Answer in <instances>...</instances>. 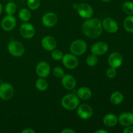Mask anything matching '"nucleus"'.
I'll return each mask as SVG.
<instances>
[{
  "mask_svg": "<svg viewBox=\"0 0 133 133\" xmlns=\"http://www.w3.org/2000/svg\"><path fill=\"white\" fill-rule=\"evenodd\" d=\"M82 31L84 35L88 38H97L102 34V23L100 19L97 18H89L83 23Z\"/></svg>",
  "mask_w": 133,
  "mask_h": 133,
  "instance_id": "1",
  "label": "nucleus"
},
{
  "mask_svg": "<svg viewBox=\"0 0 133 133\" xmlns=\"http://www.w3.org/2000/svg\"><path fill=\"white\" fill-rule=\"evenodd\" d=\"M61 104L63 108L68 110H74L79 105V98L75 94H68L62 97Z\"/></svg>",
  "mask_w": 133,
  "mask_h": 133,
  "instance_id": "2",
  "label": "nucleus"
},
{
  "mask_svg": "<svg viewBox=\"0 0 133 133\" xmlns=\"http://www.w3.org/2000/svg\"><path fill=\"white\" fill-rule=\"evenodd\" d=\"M9 53L14 57H22L25 52L23 44L16 40H11L7 45Z\"/></svg>",
  "mask_w": 133,
  "mask_h": 133,
  "instance_id": "3",
  "label": "nucleus"
},
{
  "mask_svg": "<svg viewBox=\"0 0 133 133\" xmlns=\"http://www.w3.org/2000/svg\"><path fill=\"white\" fill-rule=\"evenodd\" d=\"M71 53L75 56H81L87 50V44L84 40H76L73 42L70 47Z\"/></svg>",
  "mask_w": 133,
  "mask_h": 133,
  "instance_id": "4",
  "label": "nucleus"
},
{
  "mask_svg": "<svg viewBox=\"0 0 133 133\" xmlns=\"http://www.w3.org/2000/svg\"><path fill=\"white\" fill-rule=\"evenodd\" d=\"M14 89L12 84L4 83L0 85V98L4 101H8L13 97Z\"/></svg>",
  "mask_w": 133,
  "mask_h": 133,
  "instance_id": "5",
  "label": "nucleus"
},
{
  "mask_svg": "<svg viewBox=\"0 0 133 133\" xmlns=\"http://www.w3.org/2000/svg\"><path fill=\"white\" fill-rule=\"evenodd\" d=\"M76 10L79 15L84 19L91 18L94 14L93 8L89 4L85 3H82L77 5Z\"/></svg>",
  "mask_w": 133,
  "mask_h": 133,
  "instance_id": "6",
  "label": "nucleus"
},
{
  "mask_svg": "<svg viewBox=\"0 0 133 133\" xmlns=\"http://www.w3.org/2000/svg\"><path fill=\"white\" fill-rule=\"evenodd\" d=\"M35 28L32 24L29 23H22L19 27V33L21 36L23 38L26 39L32 38L35 35Z\"/></svg>",
  "mask_w": 133,
  "mask_h": 133,
  "instance_id": "7",
  "label": "nucleus"
},
{
  "mask_svg": "<svg viewBox=\"0 0 133 133\" xmlns=\"http://www.w3.org/2000/svg\"><path fill=\"white\" fill-rule=\"evenodd\" d=\"M62 63L64 66L68 69L73 70L77 67L79 61H78L77 56L74 55L72 53H66L64 55L62 58Z\"/></svg>",
  "mask_w": 133,
  "mask_h": 133,
  "instance_id": "8",
  "label": "nucleus"
},
{
  "mask_svg": "<svg viewBox=\"0 0 133 133\" xmlns=\"http://www.w3.org/2000/svg\"><path fill=\"white\" fill-rule=\"evenodd\" d=\"M77 113L78 116L82 119H88L92 117L93 114V110L89 105L83 103L78 106Z\"/></svg>",
  "mask_w": 133,
  "mask_h": 133,
  "instance_id": "9",
  "label": "nucleus"
},
{
  "mask_svg": "<svg viewBox=\"0 0 133 133\" xmlns=\"http://www.w3.org/2000/svg\"><path fill=\"white\" fill-rule=\"evenodd\" d=\"M1 27L5 31H11L16 25V19L13 15H7L3 18L1 23Z\"/></svg>",
  "mask_w": 133,
  "mask_h": 133,
  "instance_id": "10",
  "label": "nucleus"
},
{
  "mask_svg": "<svg viewBox=\"0 0 133 133\" xmlns=\"http://www.w3.org/2000/svg\"><path fill=\"white\" fill-rule=\"evenodd\" d=\"M103 29L109 33H115L118 30V25L114 19L111 18H105L103 20Z\"/></svg>",
  "mask_w": 133,
  "mask_h": 133,
  "instance_id": "11",
  "label": "nucleus"
},
{
  "mask_svg": "<svg viewBox=\"0 0 133 133\" xmlns=\"http://www.w3.org/2000/svg\"><path fill=\"white\" fill-rule=\"evenodd\" d=\"M109 45L104 42H97L91 47V52L96 56H101L105 54L108 51Z\"/></svg>",
  "mask_w": 133,
  "mask_h": 133,
  "instance_id": "12",
  "label": "nucleus"
},
{
  "mask_svg": "<svg viewBox=\"0 0 133 133\" xmlns=\"http://www.w3.org/2000/svg\"><path fill=\"white\" fill-rule=\"evenodd\" d=\"M58 21V17L54 12H49L44 14L42 18V24L45 27H52L55 25Z\"/></svg>",
  "mask_w": 133,
  "mask_h": 133,
  "instance_id": "13",
  "label": "nucleus"
},
{
  "mask_svg": "<svg viewBox=\"0 0 133 133\" xmlns=\"http://www.w3.org/2000/svg\"><path fill=\"white\" fill-rule=\"evenodd\" d=\"M123 63V57L119 53L114 52L109 56L108 64L109 66L114 68H118Z\"/></svg>",
  "mask_w": 133,
  "mask_h": 133,
  "instance_id": "14",
  "label": "nucleus"
},
{
  "mask_svg": "<svg viewBox=\"0 0 133 133\" xmlns=\"http://www.w3.org/2000/svg\"><path fill=\"white\" fill-rule=\"evenodd\" d=\"M50 66L48 62H45V61H41L36 65V74L40 77H47L50 74Z\"/></svg>",
  "mask_w": 133,
  "mask_h": 133,
  "instance_id": "15",
  "label": "nucleus"
},
{
  "mask_svg": "<svg viewBox=\"0 0 133 133\" xmlns=\"http://www.w3.org/2000/svg\"><path fill=\"white\" fill-rule=\"evenodd\" d=\"M62 84L65 89L71 90L75 88L77 85V81L74 76L70 74L64 75L62 77Z\"/></svg>",
  "mask_w": 133,
  "mask_h": 133,
  "instance_id": "16",
  "label": "nucleus"
},
{
  "mask_svg": "<svg viewBox=\"0 0 133 133\" xmlns=\"http://www.w3.org/2000/svg\"><path fill=\"white\" fill-rule=\"evenodd\" d=\"M42 48L48 51H52L56 49L57 43L55 39L51 36H44L41 42Z\"/></svg>",
  "mask_w": 133,
  "mask_h": 133,
  "instance_id": "17",
  "label": "nucleus"
},
{
  "mask_svg": "<svg viewBox=\"0 0 133 133\" xmlns=\"http://www.w3.org/2000/svg\"><path fill=\"white\" fill-rule=\"evenodd\" d=\"M119 124L124 127L133 125V114L130 112H123L119 115L118 118Z\"/></svg>",
  "mask_w": 133,
  "mask_h": 133,
  "instance_id": "18",
  "label": "nucleus"
},
{
  "mask_svg": "<svg viewBox=\"0 0 133 133\" xmlns=\"http://www.w3.org/2000/svg\"><path fill=\"white\" fill-rule=\"evenodd\" d=\"M77 96L80 99L86 101V100L89 99L92 97V92L88 87H83L78 89L77 92Z\"/></svg>",
  "mask_w": 133,
  "mask_h": 133,
  "instance_id": "19",
  "label": "nucleus"
},
{
  "mask_svg": "<svg viewBox=\"0 0 133 133\" xmlns=\"http://www.w3.org/2000/svg\"><path fill=\"white\" fill-rule=\"evenodd\" d=\"M104 125L108 127H112L116 125L118 123V118L113 114H108L104 116L103 119Z\"/></svg>",
  "mask_w": 133,
  "mask_h": 133,
  "instance_id": "20",
  "label": "nucleus"
},
{
  "mask_svg": "<svg viewBox=\"0 0 133 133\" xmlns=\"http://www.w3.org/2000/svg\"><path fill=\"white\" fill-rule=\"evenodd\" d=\"M110 101L112 104L114 105H118L122 103L123 101V96L120 92H114V93L112 94L110 96Z\"/></svg>",
  "mask_w": 133,
  "mask_h": 133,
  "instance_id": "21",
  "label": "nucleus"
},
{
  "mask_svg": "<svg viewBox=\"0 0 133 133\" xmlns=\"http://www.w3.org/2000/svg\"><path fill=\"white\" fill-rule=\"evenodd\" d=\"M123 27L126 31L129 32H133V15L127 16L123 22Z\"/></svg>",
  "mask_w": 133,
  "mask_h": 133,
  "instance_id": "22",
  "label": "nucleus"
},
{
  "mask_svg": "<svg viewBox=\"0 0 133 133\" xmlns=\"http://www.w3.org/2000/svg\"><path fill=\"white\" fill-rule=\"evenodd\" d=\"M19 19L24 22H27L31 18V12L29 9H22L19 11L18 14Z\"/></svg>",
  "mask_w": 133,
  "mask_h": 133,
  "instance_id": "23",
  "label": "nucleus"
},
{
  "mask_svg": "<svg viewBox=\"0 0 133 133\" xmlns=\"http://www.w3.org/2000/svg\"><path fill=\"white\" fill-rule=\"evenodd\" d=\"M35 87L39 91H45L48 87V83L44 78L40 77L35 83Z\"/></svg>",
  "mask_w": 133,
  "mask_h": 133,
  "instance_id": "24",
  "label": "nucleus"
},
{
  "mask_svg": "<svg viewBox=\"0 0 133 133\" xmlns=\"http://www.w3.org/2000/svg\"><path fill=\"white\" fill-rule=\"evenodd\" d=\"M123 11L127 15H133V2L126 1L122 5Z\"/></svg>",
  "mask_w": 133,
  "mask_h": 133,
  "instance_id": "25",
  "label": "nucleus"
},
{
  "mask_svg": "<svg viewBox=\"0 0 133 133\" xmlns=\"http://www.w3.org/2000/svg\"><path fill=\"white\" fill-rule=\"evenodd\" d=\"M16 5L14 3L12 2V1L11 2H9L5 5V12L9 15H13L14 14H15V12H16Z\"/></svg>",
  "mask_w": 133,
  "mask_h": 133,
  "instance_id": "26",
  "label": "nucleus"
},
{
  "mask_svg": "<svg viewBox=\"0 0 133 133\" xmlns=\"http://www.w3.org/2000/svg\"><path fill=\"white\" fill-rule=\"evenodd\" d=\"M97 62H98V59H97V56L95 55L92 53L87 57V64L89 66H91V67L95 66L97 64Z\"/></svg>",
  "mask_w": 133,
  "mask_h": 133,
  "instance_id": "27",
  "label": "nucleus"
},
{
  "mask_svg": "<svg viewBox=\"0 0 133 133\" xmlns=\"http://www.w3.org/2000/svg\"><path fill=\"white\" fill-rule=\"evenodd\" d=\"M27 4L30 10H36L40 6V0H27Z\"/></svg>",
  "mask_w": 133,
  "mask_h": 133,
  "instance_id": "28",
  "label": "nucleus"
},
{
  "mask_svg": "<svg viewBox=\"0 0 133 133\" xmlns=\"http://www.w3.org/2000/svg\"><path fill=\"white\" fill-rule=\"evenodd\" d=\"M64 55L61 51L58 50V49H55L52 51L51 53V57L53 60L57 61H59L62 60V57H63Z\"/></svg>",
  "mask_w": 133,
  "mask_h": 133,
  "instance_id": "29",
  "label": "nucleus"
},
{
  "mask_svg": "<svg viewBox=\"0 0 133 133\" xmlns=\"http://www.w3.org/2000/svg\"><path fill=\"white\" fill-rule=\"evenodd\" d=\"M53 74L55 77L58 78H62L64 75V71L63 69L61 67H55L54 68L53 70Z\"/></svg>",
  "mask_w": 133,
  "mask_h": 133,
  "instance_id": "30",
  "label": "nucleus"
},
{
  "mask_svg": "<svg viewBox=\"0 0 133 133\" xmlns=\"http://www.w3.org/2000/svg\"><path fill=\"white\" fill-rule=\"evenodd\" d=\"M106 75L109 79H113V78L116 77V76L117 75L116 69L110 67V68H109L107 70Z\"/></svg>",
  "mask_w": 133,
  "mask_h": 133,
  "instance_id": "31",
  "label": "nucleus"
},
{
  "mask_svg": "<svg viewBox=\"0 0 133 133\" xmlns=\"http://www.w3.org/2000/svg\"><path fill=\"white\" fill-rule=\"evenodd\" d=\"M123 133H133V126L129 125L127 126L126 128H125V129L123 130Z\"/></svg>",
  "mask_w": 133,
  "mask_h": 133,
  "instance_id": "32",
  "label": "nucleus"
},
{
  "mask_svg": "<svg viewBox=\"0 0 133 133\" xmlns=\"http://www.w3.org/2000/svg\"><path fill=\"white\" fill-rule=\"evenodd\" d=\"M62 133H75V131L72 130L70 128H67V129H64V130H62L61 131Z\"/></svg>",
  "mask_w": 133,
  "mask_h": 133,
  "instance_id": "33",
  "label": "nucleus"
},
{
  "mask_svg": "<svg viewBox=\"0 0 133 133\" xmlns=\"http://www.w3.org/2000/svg\"><path fill=\"white\" fill-rule=\"evenodd\" d=\"M35 131L31 129H25L22 131V133H35Z\"/></svg>",
  "mask_w": 133,
  "mask_h": 133,
  "instance_id": "34",
  "label": "nucleus"
},
{
  "mask_svg": "<svg viewBox=\"0 0 133 133\" xmlns=\"http://www.w3.org/2000/svg\"><path fill=\"white\" fill-rule=\"evenodd\" d=\"M95 133H108V132L107 131H105V130L99 129V130H97V131L95 132Z\"/></svg>",
  "mask_w": 133,
  "mask_h": 133,
  "instance_id": "35",
  "label": "nucleus"
},
{
  "mask_svg": "<svg viewBox=\"0 0 133 133\" xmlns=\"http://www.w3.org/2000/svg\"><path fill=\"white\" fill-rule=\"evenodd\" d=\"M2 10H3V6H2V5L1 4V3H0V14H1V12H2Z\"/></svg>",
  "mask_w": 133,
  "mask_h": 133,
  "instance_id": "36",
  "label": "nucleus"
},
{
  "mask_svg": "<svg viewBox=\"0 0 133 133\" xmlns=\"http://www.w3.org/2000/svg\"><path fill=\"white\" fill-rule=\"evenodd\" d=\"M101 1H103V2H105V3H107V2H109V1H112V0H101Z\"/></svg>",
  "mask_w": 133,
  "mask_h": 133,
  "instance_id": "37",
  "label": "nucleus"
},
{
  "mask_svg": "<svg viewBox=\"0 0 133 133\" xmlns=\"http://www.w3.org/2000/svg\"><path fill=\"white\" fill-rule=\"evenodd\" d=\"M9 1H13V0H9Z\"/></svg>",
  "mask_w": 133,
  "mask_h": 133,
  "instance_id": "38",
  "label": "nucleus"
},
{
  "mask_svg": "<svg viewBox=\"0 0 133 133\" xmlns=\"http://www.w3.org/2000/svg\"><path fill=\"white\" fill-rule=\"evenodd\" d=\"M132 114H133V110H132Z\"/></svg>",
  "mask_w": 133,
  "mask_h": 133,
  "instance_id": "39",
  "label": "nucleus"
}]
</instances>
